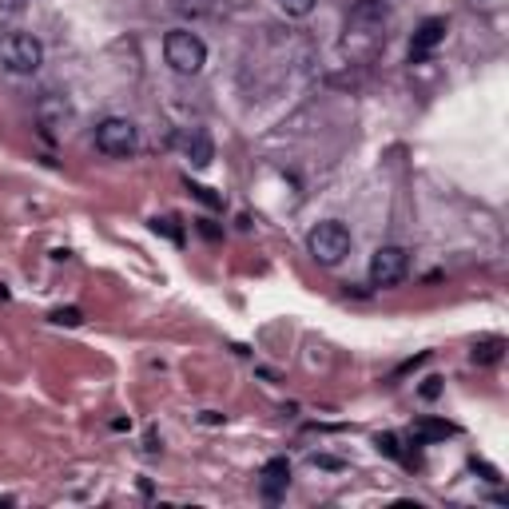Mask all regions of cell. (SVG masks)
Returning a JSON list of instances; mask_svg holds the SVG:
<instances>
[{
	"label": "cell",
	"instance_id": "10",
	"mask_svg": "<svg viewBox=\"0 0 509 509\" xmlns=\"http://www.w3.org/2000/svg\"><path fill=\"white\" fill-rule=\"evenodd\" d=\"M458 434V426H450V422H438V418H422V422H414V430H410V438L418 442V446H430V442H446Z\"/></svg>",
	"mask_w": 509,
	"mask_h": 509
},
{
	"label": "cell",
	"instance_id": "13",
	"mask_svg": "<svg viewBox=\"0 0 509 509\" xmlns=\"http://www.w3.org/2000/svg\"><path fill=\"white\" fill-rule=\"evenodd\" d=\"M279 8L286 16H294V21H303V16H311L319 8V0H279Z\"/></svg>",
	"mask_w": 509,
	"mask_h": 509
},
{
	"label": "cell",
	"instance_id": "15",
	"mask_svg": "<svg viewBox=\"0 0 509 509\" xmlns=\"http://www.w3.org/2000/svg\"><path fill=\"white\" fill-rule=\"evenodd\" d=\"M374 446L382 450L386 458H398V461H402V450H398V438H394V434H378V438H374Z\"/></svg>",
	"mask_w": 509,
	"mask_h": 509
},
{
	"label": "cell",
	"instance_id": "3",
	"mask_svg": "<svg viewBox=\"0 0 509 509\" xmlns=\"http://www.w3.org/2000/svg\"><path fill=\"white\" fill-rule=\"evenodd\" d=\"M163 57H168L171 72H180V76H196V72H203V64H207V44H203L196 32L175 29V32L163 36Z\"/></svg>",
	"mask_w": 509,
	"mask_h": 509
},
{
	"label": "cell",
	"instance_id": "18",
	"mask_svg": "<svg viewBox=\"0 0 509 509\" xmlns=\"http://www.w3.org/2000/svg\"><path fill=\"white\" fill-rule=\"evenodd\" d=\"M442 394V378H426V386H422V398H438Z\"/></svg>",
	"mask_w": 509,
	"mask_h": 509
},
{
	"label": "cell",
	"instance_id": "2",
	"mask_svg": "<svg viewBox=\"0 0 509 509\" xmlns=\"http://www.w3.org/2000/svg\"><path fill=\"white\" fill-rule=\"evenodd\" d=\"M350 231L347 224H338V219H327V224H314L311 235H307V251L314 255V263L322 267H338L342 259L350 255Z\"/></svg>",
	"mask_w": 509,
	"mask_h": 509
},
{
	"label": "cell",
	"instance_id": "8",
	"mask_svg": "<svg viewBox=\"0 0 509 509\" xmlns=\"http://www.w3.org/2000/svg\"><path fill=\"white\" fill-rule=\"evenodd\" d=\"M183 155L191 160V168H207L211 160H215V144H211V136L203 132V127H191V132H183Z\"/></svg>",
	"mask_w": 509,
	"mask_h": 509
},
{
	"label": "cell",
	"instance_id": "14",
	"mask_svg": "<svg viewBox=\"0 0 509 509\" xmlns=\"http://www.w3.org/2000/svg\"><path fill=\"white\" fill-rule=\"evenodd\" d=\"M48 319L57 322V327H80V322H84V314H80L76 307H57Z\"/></svg>",
	"mask_w": 509,
	"mask_h": 509
},
{
	"label": "cell",
	"instance_id": "19",
	"mask_svg": "<svg viewBox=\"0 0 509 509\" xmlns=\"http://www.w3.org/2000/svg\"><path fill=\"white\" fill-rule=\"evenodd\" d=\"M203 422H207V426H219V422H224V418H219L215 410H203Z\"/></svg>",
	"mask_w": 509,
	"mask_h": 509
},
{
	"label": "cell",
	"instance_id": "9",
	"mask_svg": "<svg viewBox=\"0 0 509 509\" xmlns=\"http://www.w3.org/2000/svg\"><path fill=\"white\" fill-rule=\"evenodd\" d=\"M286 486H291V461H286V458H271L263 466V497H267V502H279Z\"/></svg>",
	"mask_w": 509,
	"mask_h": 509
},
{
	"label": "cell",
	"instance_id": "5",
	"mask_svg": "<svg viewBox=\"0 0 509 509\" xmlns=\"http://www.w3.org/2000/svg\"><path fill=\"white\" fill-rule=\"evenodd\" d=\"M370 286H398L410 275V251L398 243H386L370 255Z\"/></svg>",
	"mask_w": 509,
	"mask_h": 509
},
{
	"label": "cell",
	"instance_id": "4",
	"mask_svg": "<svg viewBox=\"0 0 509 509\" xmlns=\"http://www.w3.org/2000/svg\"><path fill=\"white\" fill-rule=\"evenodd\" d=\"M96 147L112 160H127V155L140 147V127L124 116H108L96 124Z\"/></svg>",
	"mask_w": 509,
	"mask_h": 509
},
{
	"label": "cell",
	"instance_id": "16",
	"mask_svg": "<svg viewBox=\"0 0 509 509\" xmlns=\"http://www.w3.org/2000/svg\"><path fill=\"white\" fill-rule=\"evenodd\" d=\"M155 231H163V235H171L175 239V243H183V231L180 227H175V219H155V224H152Z\"/></svg>",
	"mask_w": 509,
	"mask_h": 509
},
{
	"label": "cell",
	"instance_id": "17",
	"mask_svg": "<svg viewBox=\"0 0 509 509\" xmlns=\"http://www.w3.org/2000/svg\"><path fill=\"white\" fill-rule=\"evenodd\" d=\"M188 188L196 191V199H203V203H207V207H224V199H219V196H211V188H199V183H188Z\"/></svg>",
	"mask_w": 509,
	"mask_h": 509
},
{
	"label": "cell",
	"instance_id": "12",
	"mask_svg": "<svg viewBox=\"0 0 509 509\" xmlns=\"http://www.w3.org/2000/svg\"><path fill=\"white\" fill-rule=\"evenodd\" d=\"M502 350H505L502 338H486V342H478L470 358H474L478 366H494V363H502Z\"/></svg>",
	"mask_w": 509,
	"mask_h": 509
},
{
	"label": "cell",
	"instance_id": "7",
	"mask_svg": "<svg viewBox=\"0 0 509 509\" xmlns=\"http://www.w3.org/2000/svg\"><path fill=\"white\" fill-rule=\"evenodd\" d=\"M446 21L442 16H430V21H422L418 24V32H414V40H410V64H418V60H426L434 48H438L442 40H446Z\"/></svg>",
	"mask_w": 509,
	"mask_h": 509
},
{
	"label": "cell",
	"instance_id": "11",
	"mask_svg": "<svg viewBox=\"0 0 509 509\" xmlns=\"http://www.w3.org/2000/svg\"><path fill=\"white\" fill-rule=\"evenodd\" d=\"M386 21V0H358V8L350 13L355 29H378Z\"/></svg>",
	"mask_w": 509,
	"mask_h": 509
},
{
	"label": "cell",
	"instance_id": "1",
	"mask_svg": "<svg viewBox=\"0 0 509 509\" xmlns=\"http://www.w3.org/2000/svg\"><path fill=\"white\" fill-rule=\"evenodd\" d=\"M0 64L13 76H32L44 64V44L32 32H8L0 36Z\"/></svg>",
	"mask_w": 509,
	"mask_h": 509
},
{
	"label": "cell",
	"instance_id": "6",
	"mask_svg": "<svg viewBox=\"0 0 509 509\" xmlns=\"http://www.w3.org/2000/svg\"><path fill=\"white\" fill-rule=\"evenodd\" d=\"M36 119H40L44 136H48V140H57L64 127H72L76 108H72V100L60 96V92H44V96L36 100Z\"/></svg>",
	"mask_w": 509,
	"mask_h": 509
}]
</instances>
